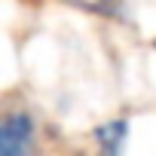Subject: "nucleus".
<instances>
[{
    "label": "nucleus",
    "instance_id": "obj_1",
    "mask_svg": "<svg viewBox=\"0 0 156 156\" xmlns=\"http://www.w3.org/2000/svg\"><path fill=\"white\" fill-rule=\"evenodd\" d=\"M0 156H37V122L25 107H12L0 119Z\"/></svg>",
    "mask_w": 156,
    "mask_h": 156
},
{
    "label": "nucleus",
    "instance_id": "obj_4",
    "mask_svg": "<svg viewBox=\"0 0 156 156\" xmlns=\"http://www.w3.org/2000/svg\"><path fill=\"white\" fill-rule=\"evenodd\" d=\"M153 49H156V40H153Z\"/></svg>",
    "mask_w": 156,
    "mask_h": 156
},
{
    "label": "nucleus",
    "instance_id": "obj_3",
    "mask_svg": "<svg viewBox=\"0 0 156 156\" xmlns=\"http://www.w3.org/2000/svg\"><path fill=\"white\" fill-rule=\"evenodd\" d=\"M67 3L80 6V9H89V12H98V16H107V19H122V0H67Z\"/></svg>",
    "mask_w": 156,
    "mask_h": 156
},
{
    "label": "nucleus",
    "instance_id": "obj_2",
    "mask_svg": "<svg viewBox=\"0 0 156 156\" xmlns=\"http://www.w3.org/2000/svg\"><path fill=\"white\" fill-rule=\"evenodd\" d=\"M98 156H126V141H129V119H107L95 126L92 132Z\"/></svg>",
    "mask_w": 156,
    "mask_h": 156
}]
</instances>
